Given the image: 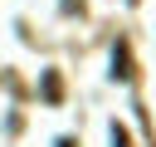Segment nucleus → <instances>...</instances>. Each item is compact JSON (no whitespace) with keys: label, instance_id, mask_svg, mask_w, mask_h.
I'll return each instance as SVG.
<instances>
[{"label":"nucleus","instance_id":"f257e3e1","mask_svg":"<svg viewBox=\"0 0 156 147\" xmlns=\"http://www.w3.org/2000/svg\"><path fill=\"white\" fill-rule=\"evenodd\" d=\"M112 78H122V83H132V78H136V69H132V49H127V44H117V49H112Z\"/></svg>","mask_w":156,"mask_h":147},{"label":"nucleus","instance_id":"f03ea898","mask_svg":"<svg viewBox=\"0 0 156 147\" xmlns=\"http://www.w3.org/2000/svg\"><path fill=\"white\" fill-rule=\"evenodd\" d=\"M44 98H49V103H58V98H63V83H58V74H54V69L44 74Z\"/></svg>","mask_w":156,"mask_h":147},{"label":"nucleus","instance_id":"7ed1b4c3","mask_svg":"<svg viewBox=\"0 0 156 147\" xmlns=\"http://www.w3.org/2000/svg\"><path fill=\"white\" fill-rule=\"evenodd\" d=\"M112 147H132V132H127L122 123H112Z\"/></svg>","mask_w":156,"mask_h":147},{"label":"nucleus","instance_id":"20e7f679","mask_svg":"<svg viewBox=\"0 0 156 147\" xmlns=\"http://www.w3.org/2000/svg\"><path fill=\"white\" fill-rule=\"evenodd\" d=\"M58 147H73V137H63V142H58Z\"/></svg>","mask_w":156,"mask_h":147}]
</instances>
